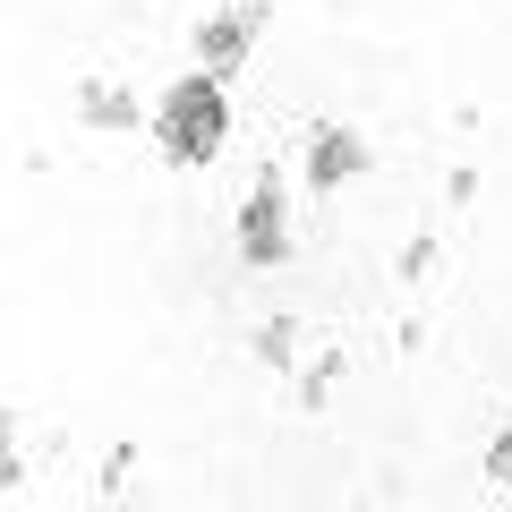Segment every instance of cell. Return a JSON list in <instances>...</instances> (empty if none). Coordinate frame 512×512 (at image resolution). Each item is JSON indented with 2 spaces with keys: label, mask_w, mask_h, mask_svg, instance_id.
Segmentation results:
<instances>
[{
  "label": "cell",
  "mask_w": 512,
  "mask_h": 512,
  "mask_svg": "<svg viewBox=\"0 0 512 512\" xmlns=\"http://www.w3.org/2000/svg\"><path fill=\"white\" fill-rule=\"evenodd\" d=\"M171 154H205V146H214V128H222V111H214V94H205V86H188L180 94V103H171Z\"/></svg>",
  "instance_id": "1"
}]
</instances>
